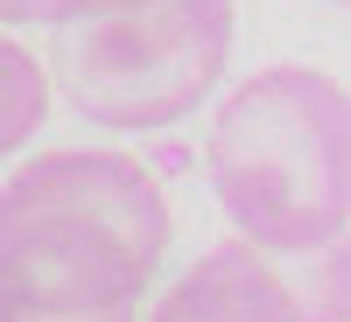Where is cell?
Masks as SVG:
<instances>
[{"label": "cell", "instance_id": "obj_1", "mask_svg": "<svg viewBox=\"0 0 351 322\" xmlns=\"http://www.w3.org/2000/svg\"><path fill=\"white\" fill-rule=\"evenodd\" d=\"M169 245V196L141 161L64 148L0 189V322L134 315Z\"/></svg>", "mask_w": 351, "mask_h": 322}, {"label": "cell", "instance_id": "obj_2", "mask_svg": "<svg viewBox=\"0 0 351 322\" xmlns=\"http://www.w3.org/2000/svg\"><path fill=\"white\" fill-rule=\"evenodd\" d=\"M211 189L246 245L330 252L351 224V98L316 64L246 77L211 120Z\"/></svg>", "mask_w": 351, "mask_h": 322}, {"label": "cell", "instance_id": "obj_3", "mask_svg": "<svg viewBox=\"0 0 351 322\" xmlns=\"http://www.w3.org/2000/svg\"><path fill=\"white\" fill-rule=\"evenodd\" d=\"M232 0H99L64 21L56 77L92 126L162 133L211 98L232 56Z\"/></svg>", "mask_w": 351, "mask_h": 322}, {"label": "cell", "instance_id": "obj_4", "mask_svg": "<svg viewBox=\"0 0 351 322\" xmlns=\"http://www.w3.org/2000/svg\"><path fill=\"white\" fill-rule=\"evenodd\" d=\"M148 322H330L302 280H288L260 245L225 239L155 301Z\"/></svg>", "mask_w": 351, "mask_h": 322}, {"label": "cell", "instance_id": "obj_5", "mask_svg": "<svg viewBox=\"0 0 351 322\" xmlns=\"http://www.w3.org/2000/svg\"><path fill=\"white\" fill-rule=\"evenodd\" d=\"M49 112V77L21 42L0 36V155H14Z\"/></svg>", "mask_w": 351, "mask_h": 322}, {"label": "cell", "instance_id": "obj_6", "mask_svg": "<svg viewBox=\"0 0 351 322\" xmlns=\"http://www.w3.org/2000/svg\"><path fill=\"white\" fill-rule=\"evenodd\" d=\"M99 8V0H0V21H56V28H64V21H77V14H92Z\"/></svg>", "mask_w": 351, "mask_h": 322}, {"label": "cell", "instance_id": "obj_7", "mask_svg": "<svg viewBox=\"0 0 351 322\" xmlns=\"http://www.w3.org/2000/svg\"><path fill=\"white\" fill-rule=\"evenodd\" d=\"M99 322H134V315H99Z\"/></svg>", "mask_w": 351, "mask_h": 322}]
</instances>
